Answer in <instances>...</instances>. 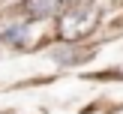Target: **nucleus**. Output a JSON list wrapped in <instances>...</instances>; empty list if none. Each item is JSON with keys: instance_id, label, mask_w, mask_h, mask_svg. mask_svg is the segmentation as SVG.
Listing matches in <instances>:
<instances>
[{"instance_id": "f257e3e1", "label": "nucleus", "mask_w": 123, "mask_h": 114, "mask_svg": "<svg viewBox=\"0 0 123 114\" xmlns=\"http://www.w3.org/2000/svg\"><path fill=\"white\" fill-rule=\"evenodd\" d=\"M24 12H27V18H51L63 12V0H27Z\"/></svg>"}, {"instance_id": "7ed1b4c3", "label": "nucleus", "mask_w": 123, "mask_h": 114, "mask_svg": "<svg viewBox=\"0 0 123 114\" xmlns=\"http://www.w3.org/2000/svg\"><path fill=\"white\" fill-rule=\"evenodd\" d=\"M51 60H54V63L69 66V63H78L81 57H78V51H75L72 45H63V48H54V51H51Z\"/></svg>"}, {"instance_id": "f03ea898", "label": "nucleus", "mask_w": 123, "mask_h": 114, "mask_svg": "<svg viewBox=\"0 0 123 114\" xmlns=\"http://www.w3.org/2000/svg\"><path fill=\"white\" fill-rule=\"evenodd\" d=\"M0 39H3V45H9V48H24L27 45V24H9Z\"/></svg>"}, {"instance_id": "20e7f679", "label": "nucleus", "mask_w": 123, "mask_h": 114, "mask_svg": "<svg viewBox=\"0 0 123 114\" xmlns=\"http://www.w3.org/2000/svg\"><path fill=\"white\" fill-rule=\"evenodd\" d=\"M66 3H69V0H63V6H66Z\"/></svg>"}]
</instances>
